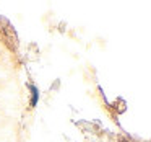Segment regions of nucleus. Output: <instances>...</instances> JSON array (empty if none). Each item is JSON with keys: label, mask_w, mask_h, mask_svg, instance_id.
I'll return each instance as SVG.
<instances>
[{"label": "nucleus", "mask_w": 151, "mask_h": 142, "mask_svg": "<svg viewBox=\"0 0 151 142\" xmlns=\"http://www.w3.org/2000/svg\"><path fill=\"white\" fill-rule=\"evenodd\" d=\"M29 90H31V108H34V106L37 105V101H39V90H37V87L34 85H29Z\"/></svg>", "instance_id": "obj_1"}]
</instances>
